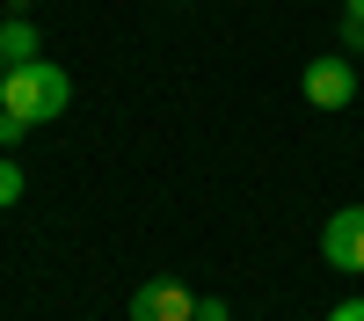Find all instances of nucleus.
I'll use <instances>...</instances> for the list:
<instances>
[{
  "mask_svg": "<svg viewBox=\"0 0 364 321\" xmlns=\"http://www.w3.org/2000/svg\"><path fill=\"white\" fill-rule=\"evenodd\" d=\"M0 110L15 125H51V117L73 110V73L51 66V58H22V66H0Z\"/></svg>",
  "mask_w": 364,
  "mask_h": 321,
  "instance_id": "nucleus-1",
  "label": "nucleus"
},
{
  "mask_svg": "<svg viewBox=\"0 0 364 321\" xmlns=\"http://www.w3.org/2000/svg\"><path fill=\"white\" fill-rule=\"evenodd\" d=\"M321 256H328V270L364 278V204H343V212L328 219V233H321Z\"/></svg>",
  "mask_w": 364,
  "mask_h": 321,
  "instance_id": "nucleus-2",
  "label": "nucleus"
},
{
  "mask_svg": "<svg viewBox=\"0 0 364 321\" xmlns=\"http://www.w3.org/2000/svg\"><path fill=\"white\" fill-rule=\"evenodd\" d=\"M350 95H357V66H350L343 51H328V58L306 66V102H314V110H343Z\"/></svg>",
  "mask_w": 364,
  "mask_h": 321,
  "instance_id": "nucleus-3",
  "label": "nucleus"
},
{
  "mask_svg": "<svg viewBox=\"0 0 364 321\" xmlns=\"http://www.w3.org/2000/svg\"><path fill=\"white\" fill-rule=\"evenodd\" d=\"M197 300H190V285H175V278H146L132 292V321H190Z\"/></svg>",
  "mask_w": 364,
  "mask_h": 321,
  "instance_id": "nucleus-4",
  "label": "nucleus"
},
{
  "mask_svg": "<svg viewBox=\"0 0 364 321\" xmlns=\"http://www.w3.org/2000/svg\"><path fill=\"white\" fill-rule=\"evenodd\" d=\"M22 58H37V22H29L22 0H15L8 22H0V66H22Z\"/></svg>",
  "mask_w": 364,
  "mask_h": 321,
  "instance_id": "nucleus-5",
  "label": "nucleus"
},
{
  "mask_svg": "<svg viewBox=\"0 0 364 321\" xmlns=\"http://www.w3.org/2000/svg\"><path fill=\"white\" fill-rule=\"evenodd\" d=\"M343 44L364 51V0H343Z\"/></svg>",
  "mask_w": 364,
  "mask_h": 321,
  "instance_id": "nucleus-6",
  "label": "nucleus"
},
{
  "mask_svg": "<svg viewBox=\"0 0 364 321\" xmlns=\"http://www.w3.org/2000/svg\"><path fill=\"white\" fill-rule=\"evenodd\" d=\"M15 197H22V168H15L8 154H0V212H8V204H15Z\"/></svg>",
  "mask_w": 364,
  "mask_h": 321,
  "instance_id": "nucleus-7",
  "label": "nucleus"
},
{
  "mask_svg": "<svg viewBox=\"0 0 364 321\" xmlns=\"http://www.w3.org/2000/svg\"><path fill=\"white\" fill-rule=\"evenodd\" d=\"M190 321H233V314H226V300H197V314H190Z\"/></svg>",
  "mask_w": 364,
  "mask_h": 321,
  "instance_id": "nucleus-8",
  "label": "nucleus"
},
{
  "mask_svg": "<svg viewBox=\"0 0 364 321\" xmlns=\"http://www.w3.org/2000/svg\"><path fill=\"white\" fill-rule=\"evenodd\" d=\"M328 321H364V300H336V307H328Z\"/></svg>",
  "mask_w": 364,
  "mask_h": 321,
  "instance_id": "nucleus-9",
  "label": "nucleus"
},
{
  "mask_svg": "<svg viewBox=\"0 0 364 321\" xmlns=\"http://www.w3.org/2000/svg\"><path fill=\"white\" fill-rule=\"evenodd\" d=\"M8 139H22V125H15V117H8V110H0V146H8Z\"/></svg>",
  "mask_w": 364,
  "mask_h": 321,
  "instance_id": "nucleus-10",
  "label": "nucleus"
}]
</instances>
